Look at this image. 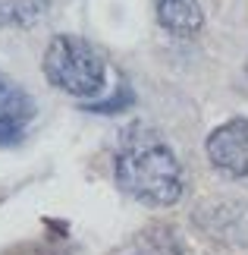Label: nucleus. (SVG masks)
Segmentation results:
<instances>
[{
  "mask_svg": "<svg viewBox=\"0 0 248 255\" xmlns=\"http://www.w3.org/2000/svg\"><path fill=\"white\" fill-rule=\"evenodd\" d=\"M113 183L148 208H170L182 199L185 176L173 145L148 123L126 126L113 151Z\"/></svg>",
  "mask_w": 248,
  "mask_h": 255,
  "instance_id": "1",
  "label": "nucleus"
},
{
  "mask_svg": "<svg viewBox=\"0 0 248 255\" xmlns=\"http://www.w3.org/2000/svg\"><path fill=\"white\" fill-rule=\"evenodd\" d=\"M44 79L57 92L94 101L107 88V60L82 35H54L41 60Z\"/></svg>",
  "mask_w": 248,
  "mask_h": 255,
  "instance_id": "2",
  "label": "nucleus"
},
{
  "mask_svg": "<svg viewBox=\"0 0 248 255\" xmlns=\"http://www.w3.org/2000/svg\"><path fill=\"white\" fill-rule=\"evenodd\" d=\"M204 151L217 173L230 180H248V117H233L211 129Z\"/></svg>",
  "mask_w": 248,
  "mask_h": 255,
  "instance_id": "3",
  "label": "nucleus"
},
{
  "mask_svg": "<svg viewBox=\"0 0 248 255\" xmlns=\"http://www.w3.org/2000/svg\"><path fill=\"white\" fill-rule=\"evenodd\" d=\"M195 224L211 240L230 243V246H248V205L236 199H207L198 205Z\"/></svg>",
  "mask_w": 248,
  "mask_h": 255,
  "instance_id": "4",
  "label": "nucleus"
},
{
  "mask_svg": "<svg viewBox=\"0 0 248 255\" xmlns=\"http://www.w3.org/2000/svg\"><path fill=\"white\" fill-rule=\"evenodd\" d=\"M35 98L6 73H0V148H13L25 139V129L35 120Z\"/></svg>",
  "mask_w": 248,
  "mask_h": 255,
  "instance_id": "5",
  "label": "nucleus"
},
{
  "mask_svg": "<svg viewBox=\"0 0 248 255\" xmlns=\"http://www.w3.org/2000/svg\"><path fill=\"white\" fill-rule=\"evenodd\" d=\"M154 13L166 32L195 35L204 25V9L198 0H154Z\"/></svg>",
  "mask_w": 248,
  "mask_h": 255,
  "instance_id": "6",
  "label": "nucleus"
},
{
  "mask_svg": "<svg viewBox=\"0 0 248 255\" xmlns=\"http://www.w3.org/2000/svg\"><path fill=\"white\" fill-rule=\"evenodd\" d=\"M116 255H182V240L173 227L154 224L138 237H132Z\"/></svg>",
  "mask_w": 248,
  "mask_h": 255,
  "instance_id": "7",
  "label": "nucleus"
},
{
  "mask_svg": "<svg viewBox=\"0 0 248 255\" xmlns=\"http://www.w3.org/2000/svg\"><path fill=\"white\" fill-rule=\"evenodd\" d=\"M54 0H0V28H28L51 13Z\"/></svg>",
  "mask_w": 248,
  "mask_h": 255,
  "instance_id": "8",
  "label": "nucleus"
},
{
  "mask_svg": "<svg viewBox=\"0 0 248 255\" xmlns=\"http://www.w3.org/2000/svg\"><path fill=\"white\" fill-rule=\"evenodd\" d=\"M132 104H135V92L126 82H120V85H116V92H110L104 101H88V104H82V111L85 114H123Z\"/></svg>",
  "mask_w": 248,
  "mask_h": 255,
  "instance_id": "9",
  "label": "nucleus"
},
{
  "mask_svg": "<svg viewBox=\"0 0 248 255\" xmlns=\"http://www.w3.org/2000/svg\"><path fill=\"white\" fill-rule=\"evenodd\" d=\"M6 255H63V252L54 249V246H44V243H25L19 249H9Z\"/></svg>",
  "mask_w": 248,
  "mask_h": 255,
  "instance_id": "10",
  "label": "nucleus"
},
{
  "mask_svg": "<svg viewBox=\"0 0 248 255\" xmlns=\"http://www.w3.org/2000/svg\"><path fill=\"white\" fill-rule=\"evenodd\" d=\"M245 76H248V60H245Z\"/></svg>",
  "mask_w": 248,
  "mask_h": 255,
  "instance_id": "11",
  "label": "nucleus"
}]
</instances>
